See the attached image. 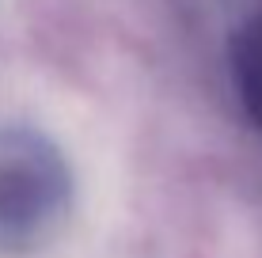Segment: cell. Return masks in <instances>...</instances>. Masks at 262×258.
I'll list each match as a JSON object with an SVG mask.
<instances>
[{
	"instance_id": "6da1fadb",
	"label": "cell",
	"mask_w": 262,
	"mask_h": 258,
	"mask_svg": "<svg viewBox=\"0 0 262 258\" xmlns=\"http://www.w3.org/2000/svg\"><path fill=\"white\" fill-rule=\"evenodd\" d=\"M69 159L46 133L0 129V258H34L50 251L72 220Z\"/></svg>"
},
{
	"instance_id": "7a4b0ae2",
	"label": "cell",
	"mask_w": 262,
	"mask_h": 258,
	"mask_svg": "<svg viewBox=\"0 0 262 258\" xmlns=\"http://www.w3.org/2000/svg\"><path fill=\"white\" fill-rule=\"evenodd\" d=\"M255 4H262V0H255ZM224 57H228L232 91H236L243 114L262 129V8L243 15L228 31Z\"/></svg>"
}]
</instances>
